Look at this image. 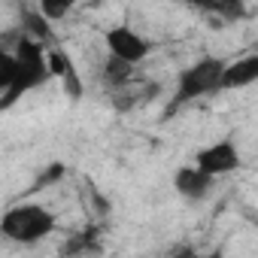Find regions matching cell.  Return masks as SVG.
I'll return each mask as SVG.
<instances>
[{"instance_id": "obj_1", "label": "cell", "mask_w": 258, "mask_h": 258, "mask_svg": "<svg viewBox=\"0 0 258 258\" xmlns=\"http://www.w3.org/2000/svg\"><path fill=\"white\" fill-rule=\"evenodd\" d=\"M13 55H16V73H13L10 88L0 94V112L13 109L28 91H37V88H43L52 79L49 76V64H46V46H40V43H34V40L19 34Z\"/></svg>"}, {"instance_id": "obj_2", "label": "cell", "mask_w": 258, "mask_h": 258, "mask_svg": "<svg viewBox=\"0 0 258 258\" xmlns=\"http://www.w3.org/2000/svg\"><path fill=\"white\" fill-rule=\"evenodd\" d=\"M58 228V219L43 204H16L0 216V234L13 243H37L46 240Z\"/></svg>"}, {"instance_id": "obj_3", "label": "cell", "mask_w": 258, "mask_h": 258, "mask_svg": "<svg viewBox=\"0 0 258 258\" xmlns=\"http://www.w3.org/2000/svg\"><path fill=\"white\" fill-rule=\"evenodd\" d=\"M222 70H225V61L222 58H201L195 61L191 67H185L176 79V91H173V103H170V112L182 103H191L198 97H207V94H216L219 91V79H222Z\"/></svg>"}, {"instance_id": "obj_4", "label": "cell", "mask_w": 258, "mask_h": 258, "mask_svg": "<svg viewBox=\"0 0 258 258\" xmlns=\"http://www.w3.org/2000/svg\"><path fill=\"white\" fill-rule=\"evenodd\" d=\"M103 43H106L109 58H118V61L134 64V67H137L140 61H146L149 52H152V43H149L140 31H134L131 25H115V28H109V31L103 34Z\"/></svg>"}, {"instance_id": "obj_5", "label": "cell", "mask_w": 258, "mask_h": 258, "mask_svg": "<svg viewBox=\"0 0 258 258\" xmlns=\"http://www.w3.org/2000/svg\"><path fill=\"white\" fill-rule=\"evenodd\" d=\"M240 164H243V158H240V149H237V143H234L231 137L216 140V143L204 146V149L195 155V167H198L201 173L213 176V179L240 170Z\"/></svg>"}, {"instance_id": "obj_6", "label": "cell", "mask_w": 258, "mask_h": 258, "mask_svg": "<svg viewBox=\"0 0 258 258\" xmlns=\"http://www.w3.org/2000/svg\"><path fill=\"white\" fill-rule=\"evenodd\" d=\"M46 64H49V76L61 79L64 94L70 100H79L85 94V82H82V76H79V70H76L67 49H46Z\"/></svg>"}, {"instance_id": "obj_7", "label": "cell", "mask_w": 258, "mask_h": 258, "mask_svg": "<svg viewBox=\"0 0 258 258\" xmlns=\"http://www.w3.org/2000/svg\"><path fill=\"white\" fill-rule=\"evenodd\" d=\"M213 185H216V179L207 176V173H201L195 164H185V167H179V170L173 173V188H176V195H182L185 201H204V198L213 191Z\"/></svg>"}, {"instance_id": "obj_8", "label": "cell", "mask_w": 258, "mask_h": 258, "mask_svg": "<svg viewBox=\"0 0 258 258\" xmlns=\"http://www.w3.org/2000/svg\"><path fill=\"white\" fill-rule=\"evenodd\" d=\"M258 79V55H246L234 64H225L222 79H219V91H237L246 88Z\"/></svg>"}, {"instance_id": "obj_9", "label": "cell", "mask_w": 258, "mask_h": 258, "mask_svg": "<svg viewBox=\"0 0 258 258\" xmlns=\"http://www.w3.org/2000/svg\"><path fill=\"white\" fill-rule=\"evenodd\" d=\"M100 231L97 228H85L73 237L64 240L61 246V258H88V255H100Z\"/></svg>"}, {"instance_id": "obj_10", "label": "cell", "mask_w": 258, "mask_h": 258, "mask_svg": "<svg viewBox=\"0 0 258 258\" xmlns=\"http://www.w3.org/2000/svg\"><path fill=\"white\" fill-rule=\"evenodd\" d=\"M22 37L34 40V43H40V46H46V49L55 43V31H52V25H49L37 10H31V7L22 10Z\"/></svg>"}, {"instance_id": "obj_11", "label": "cell", "mask_w": 258, "mask_h": 258, "mask_svg": "<svg viewBox=\"0 0 258 258\" xmlns=\"http://www.w3.org/2000/svg\"><path fill=\"white\" fill-rule=\"evenodd\" d=\"M134 73H137L134 64H124V61H118V58H106L103 67H100V79H103V85H106L109 91L131 85V82H134Z\"/></svg>"}, {"instance_id": "obj_12", "label": "cell", "mask_w": 258, "mask_h": 258, "mask_svg": "<svg viewBox=\"0 0 258 258\" xmlns=\"http://www.w3.org/2000/svg\"><path fill=\"white\" fill-rule=\"evenodd\" d=\"M198 10L207 13V16H210V13L219 16V25H222V28L246 16V7L240 4V0H225V4H204V7H198Z\"/></svg>"}, {"instance_id": "obj_13", "label": "cell", "mask_w": 258, "mask_h": 258, "mask_svg": "<svg viewBox=\"0 0 258 258\" xmlns=\"http://www.w3.org/2000/svg\"><path fill=\"white\" fill-rule=\"evenodd\" d=\"M70 10H73V0H40V7H37V13L52 25V22H61L64 16H70Z\"/></svg>"}, {"instance_id": "obj_14", "label": "cell", "mask_w": 258, "mask_h": 258, "mask_svg": "<svg viewBox=\"0 0 258 258\" xmlns=\"http://www.w3.org/2000/svg\"><path fill=\"white\" fill-rule=\"evenodd\" d=\"M13 73H16V55L0 43V94H4L13 82Z\"/></svg>"}, {"instance_id": "obj_15", "label": "cell", "mask_w": 258, "mask_h": 258, "mask_svg": "<svg viewBox=\"0 0 258 258\" xmlns=\"http://www.w3.org/2000/svg\"><path fill=\"white\" fill-rule=\"evenodd\" d=\"M64 173H67V167H64L61 161H52V164H49V167H46V170L37 176L34 188H46V185H55L58 179H64ZM34 188H31V191H34Z\"/></svg>"}, {"instance_id": "obj_16", "label": "cell", "mask_w": 258, "mask_h": 258, "mask_svg": "<svg viewBox=\"0 0 258 258\" xmlns=\"http://www.w3.org/2000/svg\"><path fill=\"white\" fill-rule=\"evenodd\" d=\"M191 258H225V255L216 249V252H207V255H191Z\"/></svg>"}, {"instance_id": "obj_17", "label": "cell", "mask_w": 258, "mask_h": 258, "mask_svg": "<svg viewBox=\"0 0 258 258\" xmlns=\"http://www.w3.org/2000/svg\"><path fill=\"white\" fill-rule=\"evenodd\" d=\"M195 252H179V255H173V258H191Z\"/></svg>"}]
</instances>
